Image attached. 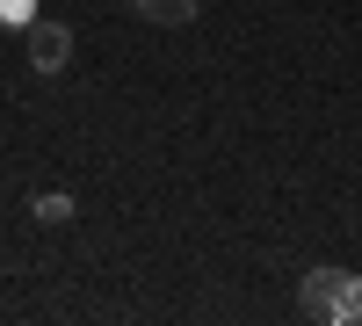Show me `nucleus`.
Here are the masks:
<instances>
[{
    "instance_id": "nucleus-1",
    "label": "nucleus",
    "mask_w": 362,
    "mask_h": 326,
    "mask_svg": "<svg viewBox=\"0 0 362 326\" xmlns=\"http://www.w3.org/2000/svg\"><path fill=\"white\" fill-rule=\"evenodd\" d=\"M297 305H305V319H319V326H355L362 319V283H355V269H305Z\"/></svg>"
},
{
    "instance_id": "nucleus-2",
    "label": "nucleus",
    "mask_w": 362,
    "mask_h": 326,
    "mask_svg": "<svg viewBox=\"0 0 362 326\" xmlns=\"http://www.w3.org/2000/svg\"><path fill=\"white\" fill-rule=\"evenodd\" d=\"M22 44H29V66H37V73H66V58H73V29L37 15V22L22 29Z\"/></svg>"
},
{
    "instance_id": "nucleus-3",
    "label": "nucleus",
    "mask_w": 362,
    "mask_h": 326,
    "mask_svg": "<svg viewBox=\"0 0 362 326\" xmlns=\"http://www.w3.org/2000/svg\"><path fill=\"white\" fill-rule=\"evenodd\" d=\"M131 8H138L145 22H167V29H174V22H196L203 0H131Z\"/></svg>"
},
{
    "instance_id": "nucleus-4",
    "label": "nucleus",
    "mask_w": 362,
    "mask_h": 326,
    "mask_svg": "<svg viewBox=\"0 0 362 326\" xmlns=\"http://www.w3.org/2000/svg\"><path fill=\"white\" fill-rule=\"evenodd\" d=\"M29 218H37V225H73V196L66 189H44L37 203H29Z\"/></svg>"
},
{
    "instance_id": "nucleus-5",
    "label": "nucleus",
    "mask_w": 362,
    "mask_h": 326,
    "mask_svg": "<svg viewBox=\"0 0 362 326\" xmlns=\"http://www.w3.org/2000/svg\"><path fill=\"white\" fill-rule=\"evenodd\" d=\"M0 22H15V29H29V22H37V0H0Z\"/></svg>"
}]
</instances>
